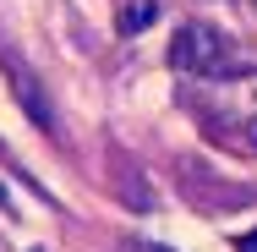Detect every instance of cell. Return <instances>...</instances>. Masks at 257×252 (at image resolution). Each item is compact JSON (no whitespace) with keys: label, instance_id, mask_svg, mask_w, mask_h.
Returning <instances> with one entry per match:
<instances>
[{"label":"cell","instance_id":"7a4b0ae2","mask_svg":"<svg viewBox=\"0 0 257 252\" xmlns=\"http://www.w3.org/2000/svg\"><path fill=\"white\" fill-rule=\"evenodd\" d=\"M11 88H17V104L28 110V121H33L39 132H55V104L44 99V88H39V77H33L28 66H17V60H11Z\"/></svg>","mask_w":257,"mask_h":252},{"label":"cell","instance_id":"3957f363","mask_svg":"<svg viewBox=\"0 0 257 252\" xmlns=\"http://www.w3.org/2000/svg\"><path fill=\"white\" fill-rule=\"evenodd\" d=\"M159 11H164L159 0H132V6H120V17H115V28H120V33L132 39V33H143V28H154V22H159Z\"/></svg>","mask_w":257,"mask_h":252},{"label":"cell","instance_id":"277c9868","mask_svg":"<svg viewBox=\"0 0 257 252\" xmlns=\"http://www.w3.org/2000/svg\"><path fill=\"white\" fill-rule=\"evenodd\" d=\"M230 247H235V252H257V230H246V236H235Z\"/></svg>","mask_w":257,"mask_h":252},{"label":"cell","instance_id":"6da1fadb","mask_svg":"<svg viewBox=\"0 0 257 252\" xmlns=\"http://www.w3.org/2000/svg\"><path fill=\"white\" fill-rule=\"evenodd\" d=\"M170 66L186 71V77H208V82H224V77H246V71H252V66L241 60V50H235L219 28H208V22H186V28L175 33Z\"/></svg>","mask_w":257,"mask_h":252},{"label":"cell","instance_id":"8992f818","mask_svg":"<svg viewBox=\"0 0 257 252\" xmlns=\"http://www.w3.org/2000/svg\"><path fill=\"white\" fill-rule=\"evenodd\" d=\"M143 252H170V247H143Z\"/></svg>","mask_w":257,"mask_h":252},{"label":"cell","instance_id":"5b68a950","mask_svg":"<svg viewBox=\"0 0 257 252\" xmlns=\"http://www.w3.org/2000/svg\"><path fill=\"white\" fill-rule=\"evenodd\" d=\"M246 143H252V148H257V121H246Z\"/></svg>","mask_w":257,"mask_h":252},{"label":"cell","instance_id":"52a82bcc","mask_svg":"<svg viewBox=\"0 0 257 252\" xmlns=\"http://www.w3.org/2000/svg\"><path fill=\"white\" fill-rule=\"evenodd\" d=\"M0 203H6V192H0Z\"/></svg>","mask_w":257,"mask_h":252}]
</instances>
